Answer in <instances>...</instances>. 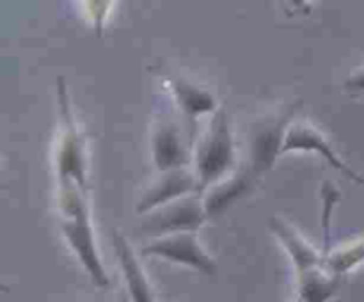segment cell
I'll list each match as a JSON object with an SVG mask.
<instances>
[{"instance_id": "1", "label": "cell", "mask_w": 364, "mask_h": 302, "mask_svg": "<svg viewBox=\"0 0 364 302\" xmlns=\"http://www.w3.org/2000/svg\"><path fill=\"white\" fill-rule=\"evenodd\" d=\"M59 210L63 215L60 227L71 251L87 270L92 283L100 288H107L110 281L96 247L85 190L75 183H59Z\"/></svg>"}, {"instance_id": "2", "label": "cell", "mask_w": 364, "mask_h": 302, "mask_svg": "<svg viewBox=\"0 0 364 302\" xmlns=\"http://www.w3.org/2000/svg\"><path fill=\"white\" fill-rule=\"evenodd\" d=\"M235 160L231 126L224 109H219L210 117L194 149V174L198 178L199 194L233 173Z\"/></svg>"}, {"instance_id": "3", "label": "cell", "mask_w": 364, "mask_h": 302, "mask_svg": "<svg viewBox=\"0 0 364 302\" xmlns=\"http://www.w3.org/2000/svg\"><path fill=\"white\" fill-rule=\"evenodd\" d=\"M57 103H59L60 141L57 148V178L59 183H75L87 190V156H85V142L75 123L71 99L68 95V85L63 77L57 78Z\"/></svg>"}, {"instance_id": "4", "label": "cell", "mask_w": 364, "mask_h": 302, "mask_svg": "<svg viewBox=\"0 0 364 302\" xmlns=\"http://www.w3.org/2000/svg\"><path fill=\"white\" fill-rule=\"evenodd\" d=\"M142 256H159L171 263L188 266L192 270L213 277L217 274V263L206 252L199 242L196 231H181V233L162 234L156 240L149 242L141 249Z\"/></svg>"}, {"instance_id": "5", "label": "cell", "mask_w": 364, "mask_h": 302, "mask_svg": "<svg viewBox=\"0 0 364 302\" xmlns=\"http://www.w3.org/2000/svg\"><path fill=\"white\" fill-rule=\"evenodd\" d=\"M294 112V107H288L287 110L265 116L255 124V131L249 139L252 173H265L272 169L277 156L281 155L284 135L290 128Z\"/></svg>"}, {"instance_id": "6", "label": "cell", "mask_w": 364, "mask_h": 302, "mask_svg": "<svg viewBox=\"0 0 364 302\" xmlns=\"http://www.w3.org/2000/svg\"><path fill=\"white\" fill-rule=\"evenodd\" d=\"M294 151L316 153V155L322 156L323 160H327L329 166L341 171L345 176H348L350 180H354L355 183L364 187V176L355 173L347 162H343V160L338 156V153L334 151V148L331 146L329 139H327L326 134H323L320 128H316L315 124L308 123V121H294V123L290 124L287 135H284L281 155H287V153Z\"/></svg>"}, {"instance_id": "7", "label": "cell", "mask_w": 364, "mask_h": 302, "mask_svg": "<svg viewBox=\"0 0 364 302\" xmlns=\"http://www.w3.org/2000/svg\"><path fill=\"white\" fill-rule=\"evenodd\" d=\"M208 220L203 194H191L176 199L162 208L155 210L144 230L159 233H181V231H198Z\"/></svg>"}, {"instance_id": "8", "label": "cell", "mask_w": 364, "mask_h": 302, "mask_svg": "<svg viewBox=\"0 0 364 302\" xmlns=\"http://www.w3.org/2000/svg\"><path fill=\"white\" fill-rule=\"evenodd\" d=\"M199 183L196 178L194 169L181 167V169L167 171L160 173L155 183L142 194L141 201L137 203V213H149L176 199L185 198V195L198 194Z\"/></svg>"}, {"instance_id": "9", "label": "cell", "mask_w": 364, "mask_h": 302, "mask_svg": "<svg viewBox=\"0 0 364 302\" xmlns=\"http://www.w3.org/2000/svg\"><path fill=\"white\" fill-rule=\"evenodd\" d=\"M112 244L127 283V293L130 295L132 302H156L148 276L127 238L119 231H112Z\"/></svg>"}, {"instance_id": "10", "label": "cell", "mask_w": 364, "mask_h": 302, "mask_svg": "<svg viewBox=\"0 0 364 302\" xmlns=\"http://www.w3.org/2000/svg\"><path fill=\"white\" fill-rule=\"evenodd\" d=\"M269 227L274 234L281 240V244L287 247L288 254H290L291 261H294L297 274L308 272V270L316 269V266L327 265L326 256H323L322 249H316L309 244L308 240L297 233L294 226L287 222V220L279 219V217H272L269 220Z\"/></svg>"}, {"instance_id": "11", "label": "cell", "mask_w": 364, "mask_h": 302, "mask_svg": "<svg viewBox=\"0 0 364 302\" xmlns=\"http://www.w3.org/2000/svg\"><path fill=\"white\" fill-rule=\"evenodd\" d=\"M153 162L160 173L187 167L188 151L183 135L174 123H160L151 141Z\"/></svg>"}, {"instance_id": "12", "label": "cell", "mask_w": 364, "mask_h": 302, "mask_svg": "<svg viewBox=\"0 0 364 302\" xmlns=\"http://www.w3.org/2000/svg\"><path fill=\"white\" fill-rule=\"evenodd\" d=\"M249 171L251 169H235L233 173H230L226 178L203 192V201H205L208 219L223 212L226 206H230L235 199L240 198L247 190L249 181H251Z\"/></svg>"}, {"instance_id": "13", "label": "cell", "mask_w": 364, "mask_h": 302, "mask_svg": "<svg viewBox=\"0 0 364 302\" xmlns=\"http://www.w3.org/2000/svg\"><path fill=\"white\" fill-rule=\"evenodd\" d=\"M299 302H329L341 286V277L322 265L297 274Z\"/></svg>"}, {"instance_id": "14", "label": "cell", "mask_w": 364, "mask_h": 302, "mask_svg": "<svg viewBox=\"0 0 364 302\" xmlns=\"http://www.w3.org/2000/svg\"><path fill=\"white\" fill-rule=\"evenodd\" d=\"M171 89L176 98L178 105L181 107L188 117H199L205 114H215L217 102L210 91L205 87L192 84V82L185 80V78H173L171 80Z\"/></svg>"}, {"instance_id": "15", "label": "cell", "mask_w": 364, "mask_h": 302, "mask_svg": "<svg viewBox=\"0 0 364 302\" xmlns=\"http://www.w3.org/2000/svg\"><path fill=\"white\" fill-rule=\"evenodd\" d=\"M364 261V234L352 240L345 242V244L338 245L331 251V254L326 258L327 266L333 274L343 277L355 266H359Z\"/></svg>"}, {"instance_id": "16", "label": "cell", "mask_w": 364, "mask_h": 302, "mask_svg": "<svg viewBox=\"0 0 364 302\" xmlns=\"http://www.w3.org/2000/svg\"><path fill=\"white\" fill-rule=\"evenodd\" d=\"M340 201V192L331 183L322 185V233H323V256H329L333 247H331V217H333L334 206Z\"/></svg>"}, {"instance_id": "17", "label": "cell", "mask_w": 364, "mask_h": 302, "mask_svg": "<svg viewBox=\"0 0 364 302\" xmlns=\"http://www.w3.org/2000/svg\"><path fill=\"white\" fill-rule=\"evenodd\" d=\"M92 4V14H95V25H96V32H98V36H102V25L103 21H105V14L109 13V9L107 7H110L112 4H105V2H91Z\"/></svg>"}, {"instance_id": "18", "label": "cell", "mask_w": 364, "mask_h": 302, "mask_svg": "<svg viewBox=\"0 0 364 302\" xmlns=\"http://www.w3.org/2000/svg\"><path fill=\"white\" fill-rule=\"evenodd\" d=\"M345 87L352 89V91H364V66L347 78Z\"/></svg>"}, {"instance_id": "19", "label": "cell", "mask_w": 364, "mask_h": 302, "mask_svg": "<svg viewBox=\"0 0 364 302\" xmlns=\"http://www.w3.org/2000/svg\"><path fill=\"white\" fill-rule=\"evenodd\" d=\"M117 302H132V298H130V295L127 293V291H121L119 301H117Z\"/></svg>"}]
</instances>
